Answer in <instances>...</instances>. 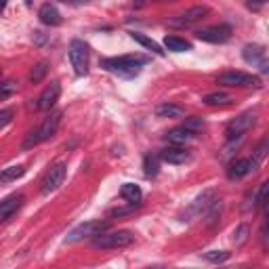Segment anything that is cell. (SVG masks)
Instances as JSON below:
<instances>
[{
	"label": "cell",
	"instance_id": "cell-18",
	"mask_svg": "<svg viewBox=\"0 0 269 269\" xmlns=\"http://www.w3.org/2000/svg\"><path fill=\"white\" fill-rule=\"evenodd\" d=\"M202 103L208 105V108H225V105L233 103V99L227 93H208V95L202 97Z\"/></svg>",
	"mask_w": 269,
	"mask_h": 269
},
{
	"label": "cell",
	"instance_id": "cell-38",
	"mask_svg": "<svg viewBox=\"0 0 269 269\" xmlns=\"http://www.w3.org/2000/svg\"><path fill=\"white\" fill-rule=\"evenodd\" d=\"M158 3H166V0H158Z\"/></svg>",
	"mask_w": 269,
	"mask_h": 269
},
{
	"label": "cell",
	"instance_id": "cell-6",
	"mask_svg": "<svg viewBox=\"0 0 269 269\" xmlns=\"http://www.w3.org/2000/svg\"><path fill=\"white\" fill-rule=\"evenodd\" d=\"M65 174H67V164H65V162H57V164H53L49 170H46L44 179H42V183H40V192H42L44 196H49V194L57 192V190H59V187L63 185Z\"/></svg>",
	"mask_w": 269,
	"mask_h": 269
},
{
	"label": "cell",
	"instance_id": "cell-7",
	"mask_svg": "<svg viewBox=\"0 0 269 269\" xmlns=\"http://www.w3.org/2000/svg\"><path fill=\"white\" fill-rule=\"evenodd\" d=\"M69 61H72L76 76L88 74V46L82 40H72L69 44Z\"/></svg>",
	"mask_w": 269,
	"mask_h": 269
},
{
	"label": "cell",
	"instance_id": "cell-8",
	"mask_svg": "<svg viewBox=\"0 0 269 269\" xmlns=\"http://www.w3.org/2000/svg\"><path fill=\"white\" fill-rule=\"evenodd\" d=\"M196 36L204 40V42H210V44H223L231 38V28L227 23H221V26H210V28H202L196 32Z\"/></svg>",
	"mask_w": 269,
	"mask_h": 269
},
{
	"label": "cell",
	"instance_id": "cell-35",
	"mask_svg": "<svg viewBox=\"0 0 269 269\" xmlns=\"http://www.w3.org/2000/svg\"><path fill=\"white\" fill-rule=\"evenodd\" d=\"M246 5H248V9H250V11H259V9L265 5V0H248Z\"/></svg>",
	"mask_w": 269,
	"mask_h": 269
},
{
	"label": "cell",
	"instance_id": "cell-32",
	"mask_svg": "<svg viewBox=\"0 0 269 269\" xmlns=\"http://www.w3.org/2000/svg\"><path fill=\"white\" fill-rule=\"evenodd\" d=\"M15 91H17V82H15V80H7V82L0 84V99L11 97Z\"/></svg>",
	"mask_w": 269,
	"mask_h": 269
},
{
	"label": "cell",
	"instance_id": "cell-1",
	"mask_svg": "<svg viewBox=\"0 0 269 269\" xmlns=\"http://www.w3.org/2000/svg\"><path fill=\"white\" fill-rule=\"evenodd\" d=\"M149 59L143 55H122V57H110V59H101V67L105 72L116 74L120 78H135L141 74V67Z\"/></svg>",
	"mask_w": 269,
	"mask_h": 269
},
{
	"label": "cell",
	"instance_id": "cell-10",
	"mask_svg": "<svg viewBox=\"0 0 269 269\" xmlns=\"http://www.w3.org/2000/svg\"><path fill=\"white\" fill-rule=\"evenodd\" d=\"M254 122H256V114H254V112H246V114L238 116L236 120H231V122L227 124V131H225L227 139H236V137L244 135V133L248 131V128H252Z\"/></svg>",
	"mask_w": 269,
	"mask_h": 269
},
{
	"label": "cell",
	"instance_id": "cell-34",
	"mask_svg": "<svg viewBox=\"0 0 269 269\" xmlns=\"http://www.w3.org/2000/svg\"><path fill=\"white\" fill-rule=\"evenodd\" d=\"M13 116H15V112L11 110V108H7V110H3V112H0V128H3V126H7L11 120H13Z\"/></svg>",
	"mask_w": 269,
	"mask_h": 269
},
{
	"label": "cell",
	"instance_id": "cell-26",
	"mask_svg": "<svg viewBox=\"0 0 269 269\" xmlns=\"http://www.w3.org/2000/svg\"><path fill=\"white\" fill-rule=\"evenodd\" d=\"M221 208H223L221 200H213V202H210V206L204 210V213H206V223H208V225H215L217 221H219V217H221Z\"/></svg>",
	"mask_w": 269,
	"mask_h": 269
},
{
	"label": "cell",
	"instance_id": "cell-11",
	"mask_svg": "<svg viewBox=\"0 0 269 269\" xmlns=\"http://www.w3.org/2000/svg\"><path fill=\"white\" fill-rule=\"evenodd\" d=\"M259 162L261 160H256V158H240L236 162H231L229 168H227V177L229 179L246 177V174H250V172H254L256 168H259Z\"/></svg>",
	"mask_w": 269,
	"mask_h": 269
},
{
	"label": "cell",
	"instance_id": "cell-29",
	"mask_svg": "<svg viewBox=\"0 0 269 269\" xmlns=\"http://www.w3.org/2000/svg\"><path fill=\"white\" fill-rule=\"evenodd\" d=\"M141 206V202H128V206H122V208H112L108 210V219L112 221L114 217H124V215H131L135 213V208Z\"/></svg>",
	"mask_w": 269,
	"mask_h": 269
},
{
	"label": "cell",
	"instance_id": "cell-17",
	"mask_svg": "<svg viewBox=\"0 0 269 269\" xmlns=\"http://www.w3.org/2000/svg\"><path fill=\"white\" fill-rule=\"evenodd\" d=\"M164 139L172 145H185V143H190L194 139V133H190L187 128L181 126V128H172V131H168Z\"/></svg>",
	"mask_w": 269,
	"mask_h": 269
},
{
	"label": "cell",
	"instance_id": "cell-13",
	"mask_svg": "<svg viewBox=\"0 0 269 269\" xmlns=\"http://www.w3.org/2000/svg\"><path fill=\"white\" fill-rule=\"evenodd\" d=\"M206 15H208V7H192V9H187L185 13H181L177 19H172V21H170V26L185 28V26H192V23L204 19Z\"/></svg>",
	"mask_w": 269,
	"mask_h": 269
},
{
	"label": "cell",
	"instance_id": "cell-30",
	"mask_svg": "<svg viewBox=\"0 0 269 269\" xmlns=\"http://www.w3.org/2000/svg\"><path fill=\"white\" fill-rule=\"evenodd\" d=\"M206 126V122L202 120V118H198V116H194V118H185V122H183V128H187L190 133H202V128Z\"/></svg>",
	"mask_w": 269,
	"mask_h": 269
},
{
	"label": "cell",
	"instance_id": "cell-3",
	"mask_svg": "<svg viewBox=\"0 0 269 269\" xmlns=\"http://www.w3.org/2000/svg\"><path fill=\"white\" fill-rule=\"evenodd\" d=\"M135 242V233L128 229H118L110 233H99L93 238V248L97 250H114V248H126Z\"/></svg>",
	"mask_w": 269,
	"mask_h": 269
},
{
	"label": "cell",
	"instance_id": "cell-37",
	"mask_svg": "<svg viewBox=\"0 0 269 269\" xmlns=\"http://www.w3.org/2000/svg\"><path fill=\"white\" fill-rule=\"evenodd\" d=\"M5 7H7V0H0V11H5Z\"/></svg>",
	"mask_w": 269,
	"mask_h": 269
},
{
	"label": "cell",
	"instance_id": "cell-28",
	"mask_svg": "<svg viewBox=\"0 0 269 269\" xmlns=\"http://www.w3.org/2000/svg\"><path fill=\"white\" fill-rule=\"evenodd\" d=\"M46 72H49V63H46V61H40L36 67L32 69V74H30V82H32V84L42 82L44 76H46Z\"/></svg>",
	"mask_w": 269,
	"mask_h": 269
},
{
	"label": "cell",
	"instance_id": "cell-23",
	"mask_svg": "<svg viewBox=\"0 0 269 269\" xmlns=\"http://www.w3.org/2000/svg\"><path fill=\"white\" fill-rule=\"evenodd\" d=\"M213 196H215L213 190H206L202 196H198V198H196V202H194V206H192V213H194V215L204 213V210L210 206V202H213Z\"/></svg>",
	"mask_w": 269,
	"mask_h": 269
},
{
	"label": "cell",
	"instance_id": "cell-12",
	"mask_svg": "<svg viewBox=\"0 0 269 269\" xmlns=\"http://www.w3.org/2000/svg\"><path fill=\"white\" fill-rule=\"evenodd\" d=\"M59 95H61V84L53 80V82L42 91V95L38 97V103H36V110L40 112H51L55 108V103L59 101Z\"/></svg>",
	"mask_w": 269,
	"mask_h": 269
},
{
	"label": "cell",
	"instance_id": "cell-2",
	"mask_svg": "<svg viewBox=\"0 0 269 269\" xmlns=\"http://www.w3.org/2000/svg\"><path fill=\"white\" fill-rule=\"evenodd\" d=\"M61 112H53L49 118H44V122L38 126V128H34V131L28 133L26 137V141H23V149H32V147H36L44 141H49V139L57 133V128H59V122H61Z\"/></svg>",
	"mask_w": 269,
	"mask_h": 269
},
{
	"label": "cell",
	"instance_id": "cell-27",
	"mask_svg": "<svg viewBox=\"0 0 269 269\" xmlns=\"http://www.w3.org/2000/svg\"><path fill=\"white\" fill-rule=\"evenodd\" d=\"M248 236H250V227H248L246 223H242V225H238L236 229H233V236H231V242H233V244H236V246H242V244H246Z\"/></svg>",
	"mask_w": 269,
	"mask_h": 269
},
{
	"label": "cell",
	"instance_id": "cell-9",
	"mask_svg": "<svg viewBox=\"0 0 269 269\" xmlns=\"http://www.w3.org/2000/svg\"><path fill=\"white\" fill-rule=\"evenodd\" d=\"M265 55H267V51H265V46H261V44H246L244 46V51H242L244 61L252 63V65H259L263 74L269 72V63L265 59Z\"/></svg>",
	"mask_w": 269,
	"mask_h": 269
},
{
	"label": "cell",
	"instance_id": "cell-16",
	"mask_svg": "<svg viewBox=\"0 0 269 269\" xmlns=\"http://www.w3.org/2000/svg\"><path fill=\"white\" fill-rule=\"evenodd\" d=\"M38 19L44 23V26H51V28L61 26V21H63V19H61V13H59V11H57V7L51 5V3H46V5L40 7Z\"/></svg>",
	"mask_w": 269,
	"mask_h": 269
},
{
	"label": "cell",
	"instance_id": "cell-15",
	"mask_svg": "<svg viewBox=\"0 0 269 269\" xmlns=\"http://www.w3.org/2000/svg\"><path fill=\"white\" fill-rule=\"evenodd\" d=\"M160 160L168 162V164H185V162L192 160V151L185 149V147H179V145L166 147V149L160 151Z\"/></svg>",
	"mask_w": 269,
	"mask_h": 269
},
{
	"label": "cell",
	"instance_id": "cell-14",
	"mask_svg": "<svg viewBox=\"0 0 269 269\" xmlns=\"http://www.w3.org/2000/svg\"><path fill=\"white\" fill-rule=\"evenodd\" d=\"M23 200H26V198H23V194H13V196L5 198V200L0 202V223H7V221L21 208Z\"/></svg>",
	"mask_w": 269,
	"mask_h": 269
},
{
	"label": "cell",
	"instance_id": "cell-22",
	"mask_svg": "<svg viewBox=\"0 0 269 269\" xmlns=\"http://www.w3.org/2000/svg\"><path fill=\"white\" fill-rule=\"evenodd\" d=\"M120 196L124 198L126 202H141L143 192H141V187L135 185V183H124L120 187Z\"/></svg>",
	"mask_w": 269,
	"mask_h": 269
},
{
	"label": "cell",
	"instance_id": "cell-31",
	"mask_svg": "<svg viewBox=\"0 0 269 269\" xmlns=\"http://www.w3.org/2000/svg\"><path fill=\"white\" fill-rule=\"evenodd\" d=\"M202 256L210 263H223L229 259V252L227 250H210V252H204Z\"/></svg>",
	"mask_w": 269,
	"mask_h": 269
},
{
	"label": "cell",
	"instance_id": "cell-25",
	"mask_svg": "<svg viewBox=\"0 0 269 269\" xmlns=\"http://www.w3.org/2000/svg\"><path fill=\"white\" fill-rule=\"evenodd\" d=\"M143 168H145V177H156L158 170H160V158L147 154L143 158Z\"/></svg>",
	"mask_w": 269,
	"mask_h": 269
},
{
	"label": "cell",
	"instance_id": "cell-19",
	"mask_svg": "<svg viewBox=\"0 0 269 269\" xmlns=\"http://www.w3.org/2000/svg\"><path fill=\"white\" fill-rule=\"evenodd\" d=\"M156 116L158 118H183L185 112L183 108H179V105H172V103H162L156 108Z\"/></svg>",
	"mask_w": 269,
	"mask_h": 269
},
{
	"label": "cell",
	"instance_id": "cell-20",
	"mask_svg": "<svg viewBox=\"0 0 269 269\" xmlns=\"http://www.w3.org/2000/svg\"><path fill=\"white\" fill-rule=\"evenodd\" d=\"M131 38H133L135 42H139L141 46H145V49H147V51H151L154 55H158V57H164V51H162V46H160L156 40H151V38L143 36V34H139V32H133V34H131Z\"/></svg>",
	"mask_w": 269,
	"mask_h": 269
},
{
	"label": "cell",
	"instance_id": "cell-5",
	"mask_svg": "<svg viewBox=\"0 0 269 269\" xmlns=\"http://www.w3.org/2000/svg\"><path fill=\"white\" fill-rule=\"evenodd\" d=\"M217 84H223V86H229V88H244V86H254V88H261V80L252 76V74H246V72H236V69H229V72H223L219 74L217 78Z\"/></svg>",
	"mask_w": 269,
	"mask_h": 269
},
{
	"label": "cell",
	"instance_id": "cell-4",
	"mask_svg": "<svg viewBox=\"0 0 269 269\" xmlns=\"http://www.w3.org/2000/svg\"><path fill=\"white\" fill-rule=\"evenodd\" d=\"M110 225H112L110 219H105V221H88V223H82V225H78L76 229L69 231L65 242L67 244H74V242H80V240H84V238H95V236H99V233L108 231Z\"/></svg>",
	"mask_w": 269,
	"mask_h": 269
},
{
	"label": "cell",
	"instance_id": "cell-36",
	"mask_svg": "<svg viewBox=\"0 0 269 269\" xmlns=\"http://www.w3.org/2000/svg\"><path fill=\"white\" fill-rule=\"evenodd\" d=\"M59 3H65V5H84L88 0H59Z\"/></svg>",
	"mask_w": 269,
	"mask_h": 269
},
{
	"label": "cell",
	"instance_id": "cell-33",
	"mask_svg": "<svg viewBox=\"0 0 269 269\" xmlns=\"http://www.w3.org/2000/svg\"><path fill=\"white\" fill-rule=\"evenodd\" d=\"M267 183H261L259 185V190H256V194H254V204L256 206H265L267 204Z\"/></svg>",
	"mask_w": 269,
	"mask_h": 269
},
{
	"label": "cell",
	"instance_id": "cell-24",
	"mask_svg": "<svg viewBox=\"0 0 269 269\" xmlns=\"http://www.w3.org/2000/svg\"><path fill=\"white\" fill-rule=\"evenodd\" d=\"M26 174V168L23 166H9L0 172V183H11V181H17L19 177Z\"/></svg>",
	"mask_w": 269,
	"mask_h": 269
},
{
	"label": "cell",
	"instance_id": "cell-21",
	"mask_svg": "<svg viewBox=\"0 0 269 269\" xmlns=\"http://www.w3.org/2000/svg\"><path fill=\"white\" fill-rule=\"evenodd\" d=\"M164 46L172 53H187L192 51V42H187L185 38H179V36H166L164 38Z\"/></svg>",
	"mask_w": 269,
	"mask_h": 269
}]
</instances>
